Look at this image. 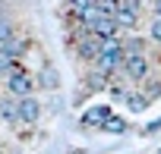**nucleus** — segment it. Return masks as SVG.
Returning <instances> with one entry per match:
<instances>
[{
	"mask_svg": "<svg viewBox=\"0 0 161 154\" xmlns=\"http://www.w3.org/2000/svg\"><path fill=\"white\" fill-rule=\"evenodd\" d=\"M10 88H13L16 95H29V91H32V82H29L25 72H16L13 79H10Z\"/></svg>",
	"mask_w": 161,
	"mask_h": 154,
	"instance_id": "1",
	"label": "nucleus"
},
{
	"mask_svg": "<svg viewBox=\"0 0 161 154\" xmlns=\"http://www.w3.org/2000/svg\"><path fill=\"white\" fill-rule=\"evenodd\" d=\"M0 113H3V120H16V107L10 101H3V107H0Z\"/></svg>",
	"mask_w": 161,
	"mask_h": 154,
	"instance_id": "3",
	"label": "nucleus"
},
{
	"mask_svg": "<svg viewBox=\"0 0 161 154\" xmlns=\"http://www.w3.org/2000/svg\"><path fill=\"white\" fill-rule=\"evenodd\" d=\"M152 38H155V41H161V19H158V22H152Z\"/></svg>",
	"mask_w": 161,
	"mask_h": 154,
	"instance_id": "4",
	"label": "nucleus"
},
{
	"mask_svg": "<svg viewBox=\"0 0 161 154\" xmlns=\"http://www.w3.org/2000/svg\"><path fill=\"white\" fill-rule=\"evenodd\" d=\"M19 116H22L25 123H35V116H38V104H35L32 98H25L22 107H19Z\"/></svg>",
	"mask_w": 161,
	"mask_h": 154,
	"instance_id": "2",
	"label": "nucleus"
}]
</instances>
